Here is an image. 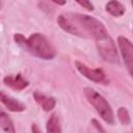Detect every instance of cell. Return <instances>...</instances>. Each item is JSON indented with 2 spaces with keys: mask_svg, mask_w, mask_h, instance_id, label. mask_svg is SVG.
<instances>
[{
  "mask_svg": "<svg viewBox=\"0 0 133 133\" xmlns=\"http://www.w3.org/2000/svg\"><path fill=\"white\" fill-rule=\"evenodd\" d=\"M55 4H58V5H63V4H65V1H62V2H59V1H53Z\"/></svg>",
  "mask_w": 133,
  "mask_h": 133,
  "instance_id": "17",
  "label": "cell"
},
{
  "mask_svg": "<svg viewBox=\"0 0 133 133\" xmlns=\"http://www.w3.org/2000/svg\"><path fill=\"white\" fill-rule=\"evenodd\" d=\"M46 130H47V133H61L60 122L57 113H52L50 115V117L47 121Z\"/></svg>",
  "mask_w": 133,
  "mask_h": 133,
  "instance_id": "11",
  "label": "cell"
},
{
  "mask_svg": "<svg viewBox=\"0 0 133 133\" xmlns=\"http://www.w3.org/2000/svg\"><path fill=\"white\" fill-rule=\"evenodd\" d=\"M75 66L81 75H83L85 78L92 82L101 84H108L109 82L106 74L102 69H90L81 61H75Z\"/></svg>",
  "mask_w": 133,
  "mask_h": 133,
  "instance_id": "5",
  "label": "cell"
},
{
  "mask_svg": "<svg viewBox=\"0 0 133 133\" xmlns=\"http://www.w3.org/2000/svg\"><path fill=\"white\" fill-rule=\"evenodd\" d=\"M83 92L88 103L96 109V111L100 114V116L104 119V122H106L108 125H113L114 114L107 100L91 87H85L83 89Z\"/></svg>",
  "mask_w": 133,
  "mask_h": 133,
  "instance_id": "3",
  "label": "cell"
},
{
  "mask_svg": "<svg viewBox=\"0 0 133 133\" xmlns=\"http://www.w3.org/2000/svg\"><path fill=\"white\" fill-rule=\"evenodd\" d=\"M105 9L113 17H121L125 14V6L119 1H109L105 5Z\"/></svg>",
  "mask_w": 133,
  "mask_h": 133,
  "instance_id": "10",
  "label": "cell"
},
{
  "mask_svg": "<svg viewBox=\"0 0 133 133\" xmlns=\"http://www.w3.org/2000/svg\"><path fill=\"white\" fill-rule=\"evenodd\" d=\"M97 44V49L100 54V56L107 62L110 63H119V58L116 50V46L113 42V39L107 35L101 39L96 41Z\"/></svg>",
  "mask_w": 133,
  "mask_h": 133,
  "instance_id": "4",
  "label": "cell"
},
{
  "mask_svg": "<svg viewBox=\"0 0 133 133\" xmlns=\"http://www.w3.org/2000/svg\"><path fill=\"white\" fill-rule=\"evenodd\" d=\"M117 45L122 54V57L124 59V62L127 66L128 72L133 70V44L132 42L125 37V36H118L117 37Z\"/></svg>",
  "mask_w": 133,
  "mask_h": 133,
  "instance_id": "6",
  "label": "cell"
},
{
  "mask_svg": "<svg viewBox=\"0 0 133 133\" xmlns=\"http://www.w3.org/2000/svg\"><path fill=\"white\" fill-rule=\"evenodd\" d=\"M57 23L63 31L79 37L98 41L108 35V31L101 21L84 14H61L57 18Z\"/></svg>",
  "mask_w": 133,
  "mask_h": 133,
  "instance_id": "1",
  "label": "cell"
},
{
  "mask_svg": "<svg viewBox=\"0 0 133 133\" xmlns=\"http://www.w3.org/2000/svg\"><path fill=\"white\" fill-rule=\"evenodd\" d=\"M130 133H133V130H132V131H131V132H130Z\"/></svg>",
  "mask_w": 133,
  "mask_h": 133,
  "instance_id": "19",
  "label": "cell"
},
{
  "mask_svg": "<svg viewBox=\"0 0 133 133\" xmlns=\"http://www.w3.org/2000/svg\"><path fill=\"white\" fill-rule=\"evenodd\" d=\"M14 39L16 44H18L19 46L27 50L29 53H31L32 55L38 58L50 60L53 59L56 55V51L54 47L42 33L38 32L32 33L28 38H26L21 33H16L14 35Z\"/></svg>",
  "mask_w": 133,
  "mask_h": 133,
  "instance_id": "2",
  "label": "cell"
},
{
  "mask_svg": "<svg viewBox=\"0 0 133 133\" xmlns=\"http://www.w3.org/2000/svg\"><path fill=\"white\" fill-rule=\"evenodd\" d=\"M0 126L5 133H16L12 121L4 111H1L0 113Z\"/></svg>",
  "mask_w": 133,
  "mask_h": 133,
  "instance_id": "12",
  "label": "cell"
},
{
  "mask_svg": "<svg viewBox=\"0 0 133 133\" xmlns=\"http://www.w3.org/2000/svg\"><path fill=\"white\" fill-rule=\"evenodd\" d=\"M31 132H32V133H42V132L39 131L38 127H37L35 124H32V125H31Z\"/></svg>",
  "mask_w": 133,
  "mask_h": 133,
  "instance_id": "16",
  "label": "cell"
},
{
  "mask_svg": "<svg viewBox=\"0 0 133 133\" xmlns=\"http://www.w3.org/2000/svg\"><path fill=\"white\" fill-rule=\"evenodd\" d=\"M117 118L125 126H127V125H129L131 123L130 114H129L127 108H125V107H119L117 109Z\"/></svg>",
  "mask_w": 133,
  "mask_h": 133,
  "instance_id": "13",
  "label": "cell"
},
{
  "mask_svg": "<svg viewBox=\"0 0 133 133\" xmlns=\"http://www.w3.org/2000/svg\"><path fill=\"white\" fill-rule=\"evenodd\" d=\"M91 124H92V126L98 130V132H99V133H107V132H106V130L102 127V125H101L97 119H95V118H94V119H91Z\"/></svg>",
  "mask_w": 133,
  "mask_h": 133,
  "instance_id": "14",
  "label": "cell"
},
{
  "mask_svg": "<svg viewBox=\"0 0 133 133\" xmlns=\"http://www.w3.org/2000/svg\"><path fill=\"white\" fill-rule=\"evenodd\" d=\"M129 74H130V75H131V77L133 78V70H132V71H130V72H129Z\"/></svg>",
  "mask_w": 133,
  "mask_h": 133,
  "instance_id": "18",
  "label": "cell"
},
{
  "mask_svg": "<svg viewBox=\"0 0 133 133\" xmlns=\"http://www.w3.org/2000/svg\"><path fill=\"white\" fill-rule=\"evenodd\" d=\"M77 3H78L79 5H81V6H83L84 8H86V9L89 10V11L94 10V5H92V3L89 2V1H77Z\"/></svg>",
  "mask_w": 133,
  "mask_h": 133,
  "instance_id": "15",
  "label": "cell"
},
{
  "mask_svg": "<svg viewBox=\"0 0 133 133\" xmlns=\"http://www.w3.org/2000/svg\"><path fill=\"white\" fill-rule=\"evenodd\" d=\"M0 98H1L2 104L9 111H12V112H22V111H24L26 109L25 104H23L22 102H20L19 100L15 99V98H12L10 96L5 95L4 92H1Z\"/></svg>",
  "mask_w": 133,
  "mask_h": 133,
  "instance_id": "8",
  "label": "cell"
},
{
  "mask_svg": "<svg viewBox=\"0 0 133 133\" xmlns=\"http://www.w3.org/2000/svg\"><path fill=\"white\" fill-rule=\"evenodd\" d=\"M3 83L6 86H8L15 90H22L29 85L28 80H26L20 73L15 76H12V75L5 76L3 78Z\"/></svg>",
  "mask_w": 133,
  "mask_h": 133,
  "instance_id": "7",
  "label": "cell"
},
{
  "mask_svg": "<svg viewBox=\"0 0 133 133\" xmlns=\"http://www.w3.org/2000/svg\"><path fill=\"white\" fill-rule=\"evenodd\" d=\"M132 5H133V1H132Z\"/></svg>",
  "mask_w": 133,
  "mask_h": 133,
  "instance_id": "20",
  "label": "cell"
},
{
  "mask_svg": "<svg viewBox=\"0 0 133 133\" xmlns=\"http://www.w3.org/2000/svg\"><path fill=\"white\" fill-rule=\"evenodd\" d=\"M33 98L35 100V102L42 107V109L44 111H51L55 105H56V100L53 97H48L44 94H41L38 91H34L33 92Z\"/></svg>",
  "mask_w": 133,
  "mask_h": 133,
  "instance_id": "9",
  "label": "cell"
}]
</instances>
